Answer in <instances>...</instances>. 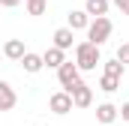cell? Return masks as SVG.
I'll return each instance as SVG.
<instances>
[{
  "label": "cell",
  "instance_id": "obj_2",
  "mask_svg": "<svg viewBox=\"0 0 129 126\" xmlns=\"http://www.w3.org/2000/svg\"><path fill=\"white\" fill-rule=\"evenodd\" d=\"M114 30V24H111V18L108 15H99V18H90V24H87V39L93 42V45H102L108 36Z\"/></svg>",
  "mask_w": 129,
  "mask_h": 126
},
{
  "label": "cell",
  "instance_id": "obj_16",
  "mask_svg": "<svg viewBox=\"0 0 129 126\" xmlns=\"http://www.w3.org/2000/svg\"><path fill=\"white\" fill-rule=\"evenodd\" d=\"M105 72H108V75H117V78H123L126 66H123V63H120L117 57H114V60H105Z\"/></svg>",
  "mask_w": 129,
  "mask_h": 126
},
{
  "label": "cell",
  "instance_id": "obj_11",
  "mask_svg": "<svg viewBox=\"0 0 129 126\" xmlns=\"http://www.w3.org/2000/svg\"><path fill=\"white\" fill-rule=\"evenodd\" d=\"M24 51H27V48H24V39H9V42L3 45V54H6L9 60H21Z\"/></svg>",
  "mask_w": 129,
  "mask_h": 126
},
{
  "label": "cell",
  "instance_id": "obj_15",
  "mask_svg": "<svg viewBox=\"0 0 129 126\" xmlns=\"http://www.w3.org/2000/svg\"><path fill=\"white\" fill-rule=\"evenodd\" d=\"M24 6H27V12H30L33 18H36V15H45V9H48V0H24Z\"/></svg>",
  "mask_w": 129,
  "mask_h": 126
},
{
  "label": "cell",
  "instance_id": "obj_8",
  "mask_svg": "<svg viewBox=\"0 0 129 126\" xmlns=\"http://www.w3.org/2000/svg\"><path fill=\"white\" fill-rule=\"evenodd\" d=\"M15 102H18V96L12 90V84L9 81H0V111H12Z\"/></svg>",
  "mask_w": 129,
  "mask_h": 126
},
{
  "label": "cell",
  "instance_id": "obj_17",
  "mask_svg": "<svg viewBox=\"0 0 129 126\" xmlns=\"http://www.w3.org/2000/svg\"><path fill=\"white\" fill-rule=\"evenodd\" d=\"M114 57L123 63V66H129V42H123V45L117 48V54H114Z\"/></svg>",
  "mask_w": 129,
  "mask_h": 126
},
{
  "label": "cell",
  "instance_id": "obj_6",
  "mask_svg": "<svg viewBox=\"0 0 129 126\" xmlns=\"http://www.w3.org/2000/svg\"><path fill=\"white\" fill-rule=\"evenodd\" d=\"M120 117V108L114 105V102H102V105H96V120L102 126H108V123H114Z\"/></svg>",
  "mask_w": 129,
  "mask_h": 126
},
{
  "label": "cell",
  "instance_id": "obj_10",
  "mask_svg": "<svg viewBox=\"0 0 129 126\" xmlns=\"http://www.w3.org/2000/svg\"><path fill=\"white\" fill-rule=\"evenodd\" d=\"M66 18H69L66 27H72V30H87V24H90V15H87L84 9H72Z\"/></svg>",
  "mask_w": 129,
  "mask_h": 126
},
{
  "label": "cell",
  "instance_id": "obj_5",
  "mask_svg": "<svg viewBox=\"0 0 129 126\" xmlns=\"http://www.w3.org/2000/svg\"><path fill=\"white\" fill-rule=\"evenodd\" d=\"M69 93H72V105H75V108H90V105H93V90H90L84 81H78Z\"/></svg>",
  "mask_w": 129,
  "mask_h": 126
},
{
  "label": "cell",
  "instance_id": "obj_13",
  "mask_svg": "<svg viewBox=\"0 0 129 126\" xmlns=\"http://www.w3.org/2000/svg\"><path fill=\"white\" fill-rule=\"evenodd\" d=\"M72 39H75V30L72 27H60V30H54V45L57 48H72Z\"/></svg>",
  "mask_w": 129,
  "mask_h": 126
},
{
  "label": "cell",
  "instance_id": "obj_3",
  "mask_svg": "<svg viewBox=\"0 0 129 126\" xmlns=\"http://www.w3.org/2000/svg\"><path fill=\"white\" fill-rule=\"evenodd\" d=\"M57 81H60V87H63L66 93L81 81V69H78V63H72V60H63L60 66H57Z\"/></svg>",
  "mask_w": 129,
  "mask_h": 126
},
{
  "label": "cell",
  "instance_id": "obj_4",
  "mask_svg": "<svg viewBox=\"0 0 129 126\" xmlns=\"http://www.w3.org/2000/svg\"><path fill=\"white\" fill-rule=\"evenodd\" d=\"M48 108H51V114H57V117H63L69 114L75 105H72V93H66V90H57V93L48 96Z\"/></svg>",
  "mask_w": 129,
  "mask_h": 126
},
{
  "label": "cell",
  "instance_id": "obj_14",
  "mask_svg": "<svg viewBox=\"0 0 129 126\" xmlns=\"http://www.w3.org/2000/svg\"><path fill=\"white\" fill-rule=\"evenodd\" d=\"M99 90H102V93H117V90H120V78L102 72V78H99Z\"/></svg>",
  "mask_w": 129,
  "mask_h": 126
},
{
  "label": "cell",
  "instance_id": "obj_1",
  "mask_svg": "<svg viewBox=\"0 0 129 126\" xmlns=\"http://www.w3.org/2000/svg\"><path fill=\"white\" fill-rule=\"evenodd\" d=\"M75 63H78V69H81V72H90V69H96L99 63H102L99 45H93L90 39H87V42H78V45H75Z\"/></svg>",
  "mask_w": 129,
  "mask_h": 126
},
{
  "label": "cell",
  "instance_id": "obj_7",
  "mask_svg": "<svg viewBox=\"0 0 129 126\" xmlns=\"http://www.w3.org/2000/svg\"><path fill=\"white\" fill-rule=\"evenodd\" d=\"M21 69L24 72H30V75H36V72H42L45 69V63H42V54H33V51H24V57H21Z\"/></svg>",
  "mask_w": 129,
  "mask_h": 126
},
{
  "label": "cell",
  "instance_id": "obj_12",
  "mask_svg": "<svg viewBox=\"0 0 129 126\" xmlns=\"http://www.w3.org/2000/svg\"><path fill=\"white\" fill-rule=\"evenodd\" d=\"M108 9H111V3H108V0H87V3H84V12H87L90 18L108 15Z\"/></svg>",
  "mask_w": 129,
  "mask_h": 126
},
{
  "label": "cell",
  "instance_id": "obj_19",
  "mask_svg": "<svg viewBox=\"0 0 129 126\" xmlns=\"http://www.w3.org/2000/svg\"><path fill=\"white\" fill-rule=\"evenodd\" d=\"M120 117L129 123V102H123V105H120Z\"/></svg>",
  "mask_w": 129,
  "mask_h": 126
},
{
  "label": "cell",
  "instance_id": "obj_9",
  "mask_svg": "<svg viewBox=\"0 0 129 126\" xmlns=\"http://www.w3.org/2000/svg\"><path fill=\"white\" fill-rule=\"evenodd\" d=\"M63 60H66V51H63V48H57V45H51V48L42 54V63H45V69H57Z\"/></svg>",
  "mask_w": 129,
  "mask_h": 126
},
{
  "label": "cell",
  "instance_id": "obj_20",
  "mask_svg": "<svg viewBox=\"0 0 129 126\" xmlns=\"http://www.w3.org/2000/svg\"><path fill=\"white\" fill-rule=\"evenodd\" d=\"M18 3H21V0H0V6H6V9H15Z\"/></svg>",
  "mask_w": 129,
  "mask_h": 126
},
{
  "label": "cell",
  "instance_id": "obj_18",
  "mask_svg": "<svg viewBox=\"0 0 129 126\" xmlns=\"http://www.w3.org/2000/svg\"><path fill=\"white\" fill-rule=\"evenodd\" d=\"M111 3H114V6H117L123 15H129V0H111Z\"/></svg>",
  "mask_w": 129,
  "mask_h": 126
}]
</instances>
